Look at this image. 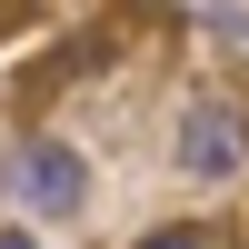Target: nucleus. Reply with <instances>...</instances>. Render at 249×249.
<instances>
[{"instance_id": "nucleus-4", "label": "nucleus", "mask_w": 249, "mask_h": 249, "mask_svg": "<svg viewBox=\"0 0 249 249\" xmlns=\"http://www.w3.org/2000/svg\"><path fill=\"white\" fill-rule=\"evenodd\" d=\"M0 249H30V239H20V230H0Z\"/></svg>"}, {"instance_id": "nucleus-1", "label": "nucleus", "mask_w": 249, "mask_h": 249, "mask_svg": "<svg viewBox=\"0 0 249 249\" xmlns=\"http://www.w3.org/2000/svg\"><path fill=\"white\" fill-rule=\"evenodd\" d=\"M10 199H30V210H80V199H90V160L60 150V140H20L10 150Z\"/></svg>"}, {"instance_id": "nucleus-3", "label": "nucleus", "mask_w": 249, "mask_h": 249, "mask_svg": "<svg viewBox=\"0 0 249 249\" xmlns=\"http://www.w3.org/2000/svg\"><path fill=\"white\" fill-rule=\"evenodd\" d=\"M140 249H210L199 230H160V239H140Z\"/></svg>"}, {"instance_id": "nucleus-2", "label": "nucleus", "mask_w": 249, "mask_h": 249, "mask_svg": "<svg viewBox=\"0 0 249 249\" xmlns=\"http://www.w3.org/2000/svg\"><path fill=\"white\" fill-rule=\"evenodd\" d=\"M249 160V130L230 110H190V130H179V170H199V179H230Z\"/></svg>"}]
</instances>
